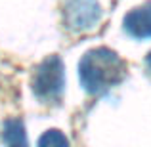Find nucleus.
I'll return each instance as SVG.
<instances>
[{
    "label": "nucleus",
    "mask_w": 151,
    "mask_h": 147,
    "mask_svg": "<svg viewBox=\"0 0 151 147\" xmlns=\"http://www.w3.org/2000/svg\"><path fill=\"white\" fill-rule=\"evenodd\" d=\"M63 14H65L67 29L82 33L96 27L101 17V6L98 0H67Z\"/></svg>",
    "instance_id": "3"
},
{
    "label": "nucleus",
    "mask_w": 151,
    "mask_h": 147,
    "mask_svg": "<svg viewBox=\"0 0 151 147\" xmlns=\"http://www.w3.org/2000/svg\"><path fill=\"white\" fill-rule=\"evenodd\" d=\"M81 82L86 92L100 94L115 86L124 75V63L109 48H96L84 54L78 65Z\"/></svg>",
    "instance_id": "1"
},
{
    "label": "nucleus",
    "mask_w": 151,
    "mask_h": 147,
    "mask_svg": "<svg viewBox=\"0 0 151 147\" xmlns=\"http://www.w3.org/2000/svg\"><path fill=\"white\" fill-rule=\"evenodd\" d=\"M63 82H65V73L61 59L58 55H50L35 73L33 90L40 99H55L63 92Z\"/></svg>",
    "instance_id": "2"
},
{
    "label": "nucleus",
    "mask_w": 151,
    "mask_h": 147,
    "mask_svg": "<svg viewBox=\"0 0 151 147\" xmlns=\"http://www.w3.org/2000/svg\"><path fill=\"white\" fill-rule=\"evenodd\" d=\"M4 143L6 147H29L25 126L19 118H10L4 124Z\"/></svg>",
    "instance_id": "5"
},
{
    "label": "nucleus",
    "mask_w": 151,
    "mask_h": 147,
    "mask_svg": "<svg viewBox=\"0 0 151 147\" xmlns=\"http://www.w3.org/2000/svg\"><path fill=\"white\" fill-rule=\"evenodd\" d=\"M145 63H147V67H149V69H151V52H149V54H147V57H145Z\"/></svg>",
    "instance_id": "7"
},
{
    "label": "nucleus",
    "mask_w": 151,
    "mask_h": 147,
    "mask_svg": "<svg viewBox=\"0 0 151 147\" xmlns=\"http://www.w3.org/2000/svg\"><path fill=\"white\" fill-rule=\"evenodd\" d=\"M38 147H69V140L59 130H48L40 136Z\"/></svg>",
    "instance_id": "6"
},
{
    "label": "nucleus",
    "mask_w": 151,
    "mask_h": 147,
    "mask_svg": "<svg viewBox=\"0 0 151 147\" xmlns=\"http://www.w3.org/2000/svg\"><path fill=\"white\" fill-rule=\"evenodd\" d=\"M124 29L134 38H149L151 37V2L126 14Z\"/></svg>",
    "instance_id": "4"
}]
</instances>
